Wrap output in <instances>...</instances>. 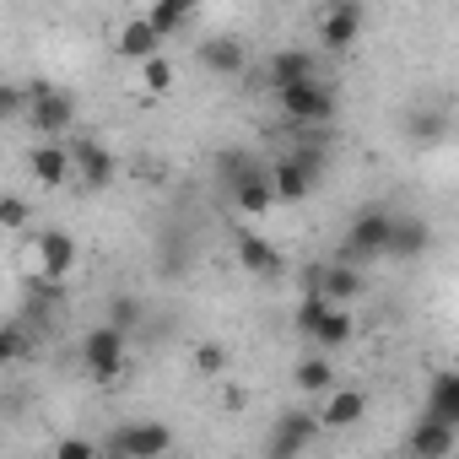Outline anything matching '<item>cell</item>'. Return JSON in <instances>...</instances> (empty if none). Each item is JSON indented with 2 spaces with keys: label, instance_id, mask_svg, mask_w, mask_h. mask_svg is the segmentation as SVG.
I'll use <instances>...</instances> for the list:
<instances>
[{
  "label": "cell",
  "instance_id": "4",
  "mask_svg": "<svg viewBox=\"0 0 459 459\" xmlns=\"http://www.w3.org/2000/svg\"><path fill=\"white\" fill-rule=\"evenodd\" d=\"M276 92H281V114L298 119V125H330L335 119V92L319 76L292 82V87H276Z\"/></svg>",
  "mask_w": 459,
  "mask_h": 459
},
{
  "label": "cell",
  "instance_id": "20",
  "mask_svg": "<svg viewBox=\"0 0 459 459\" xmlns=\"http://www.w3.org/2000/svg\"><path fill=\"white\" fill-rule=\"evenodd\" d=\"M432 249V227L427 221H389V255L394 260H416Z\"/></svg>",
  "mask_w": 459,
  "mask_h": 459
},
{
  "label": "cell",
  "instance_id": "9",
  "mask_svg": "<svg viewBox=\"0 0 459 459\" xmlns=\"http://www.w3.org/2000/svg\"><path fill=\"white\" fill-rule=\"evenodd\" d=\"M357 39H362V6H357V0H330L325 17H319V44H325L330 55H341V49H351Z\"/></svg>",
  "mask_w": 459,
  "mask_h": 459
},
{
  "label": "cell",
  "instance_id": "22",
  "mask_svg": "<svg viewBox=\"0 0 459 459\" xmlns=\"http://www.w3.org/2000/svg\"><path fill=\"white\" fill-rule=\"evenodd\" d=\"M319 71V60L308 55V49H281L276 60H271V82L276 87H292V82H308Z\"/></svg>",
  "mask_w": 459,
  "mask_h": 459
},
{
  "label": "cell",
  "instance_id": "15",
  "mask_svg": "<svg viewBox=\"0 0 459 459\" xmlns=\"http://www.w3.org/2000/svg\"><path fill=\"white\" fill-rule=\"evenodd\" d=\"M459 448V427L454 421H437V416H421L416 432H411V454L416 459H448Z\"/></svg>",
  "mask_w": 459,
  "mask_h": 459
},
{
  "label": "cell",
  "instance_id": "16",
  "mask_svg": "<svg viewBox=\"0 0 459 459\" xmlns=\"http://www.w3.org/2000/svg\"><path fill=\"white\" fill-rule=\"evenodd\" d=\"M319 432H325V427H319L314 411H287V416L276 421V432H271V454H298V448H308Z\"/></svg>",
  "mask_w": 459,
  "mask_h": 459
},
{
  "label": "cell",
  "instance_id": "28",
  "mask_svg": "<svg viewBox=\"0 0 459 459\" xmlns=\"http://www.w3.org/2000/svg\"><path fill=\"white\" fill-rule=\"evenodd\" d=\"M189 362H195V373H200V378H221V373H227V346L205 341V346H195V357H189Z\"/></svg>",
  "mask_w": 459,
  "mask_h": 459
},
{
  "label": "cell",
  "instance_id": "23",
  "mask_svg": "<svg viewBox=\"0 0 459 459\" xmlns=\"http://www.w3.org/2000/svg\"><path fill=\"white\" fill-rule=\"evenodd\" d=\"M292 384H298L303 394H325V389L335 384V368H330V351H314V357H303V362L292 368Z\"/></svg>",
  "mask_w": 459,
  "mask_h": 459
},
{
  "label": "cell",
  "instance_id": "19",
  "mask_svg": "<svg viewBox=\"0 0 459 459\" xmlns=\"http://www.w3.org/2000/svg\"><path fill=\"white\" fill-rule=\"evenodd\" d=\"M238 265L249 271V276H281V249L271 244V238H260V233H238Z\"/></svg>",
  "mask_w": 459,
  "mask_h": 459
},
{
  "label": "cell",
  "instance_id": "31",
  "mask_svg": "<svg viewBox=\"0 0 459 459\" xmlns=\"http://www.w3.org/2000/svg\"><path fill=\"white\" fill-rule=\"evenodd\" d=\"M55 454H60V459H92V454H98V443H87V437H65Z\"/></svg>",
  "mask_w": 459,
  "mask_h": 459
},
{
  "label": "cell",
  "instance_id": "29",
  "mask_svg": "<svg viewBox=\"0 0 459 459\" xmlns=\"http://www.w3.org/2000/svg\"><path fill=\"white\" fill-rule=\"evenodd\" d=\"M108 325L130 335V330L141 325V303H135V298H114V303H108Z\"/></svg>",
  "mask_w": 459,
  "mask_h": 459
},
{
  "label": "cell",
  "instance_id": "25",
  "mask_svg": "<svg viewBox=\"0 0 459 459\" xmlns=\"http://www.w3.org/2000/svg\"><path fill=\"white\" fill-rule=\"evenodd\" d=\"M33 227V200L28 195H0V233H28Z\"/></svg>",
  "mask_w": 459,
  "mask_h": 459
},
{
  "label": "cell",
  "instance_id": "18",
  "mask_svg": "<svg viewBox=\"0 0 459 459\" xmlns=\"http://www.w3.org/2000/svg\"><path fill=\"white\" fill-rule=\"evenodd\" d=\"M351 335H357V319L346 314V303H325V314H319L314 330H308V341H314L319 351H341Z\"/></svg>",
  "mask_w": 459,
  "mask_h": 459
},
{
  "label": "cell",
  "instance_id": "26",
  "mask_svg": "<svg viewBox=\"0 0 459 459\" xmlns=\"http://www.w3.org/2000/svg\"><path fill=\"white\" fill-rule=\"evenodd\" d=\"M173 76H178V65H173L162 49L141 60V87H146V92H168V87H173Z\"/></svg>",
  "mask_w": 459,
  "mask_h": 459
},
{
  "label": "cell",
  "instance_id": "14",
  "mask_svg": "<svg viewBox=\"0 0 459 459\" xmlns=\"http://www.w3.org/2000/svg\"><path fill=\"white\" fill-rule=\"evenodd\" d=\"M308 292H319L325 303H351V298L362 292V265H357V260H335V265H325V271L308 281Z\"/></svg>",
  "mask_w": 459,
  "mask_h": 459
},
{
  "label": "cell",
  "instance_id": "12",
  "mask_svg": "<svg viewBox=\"0 0 459 459\" xmlns=\"http://www.w3.org/2000/svg\"><path fill=\"white\" fill-rule=\"evenodd\" d=\"M28 173H33V184H44V189L71 184V146H65V141L39 135V146L28 152Z\"/></svg>",
  "mask_w": 459,
  "mask_h": 459
},
{
  "label": "cell",
  "instance_id": "2",
  "mask_svg": "<svg viewBox=\"0 0 459 459\" xmlns=\"http://www.w3.org/2000/svg\"><path fill=\"white\" fill-rule=\"evenodd\" d=\"M22 271H28V276H55V281H65V276L76 271V238L60 233V227L33 233L28 249H22Z\"/></svg>",
  "mask_w": 459,
  "mask_h": 459
},
{
  "label": "cell",
  "instance_id": "8",
  "mask_svg": "<svg viewBox=\"0 0 459 459\" xmlns=\"http://www.w3.org/2000/svg\"><path fill=\"white\" fill-rule=\"evenodd\" d=\"M108 448L125 454V459H157V454L173 448V432H168L162 421H130V427H119V432L108 437Z\"/></svg>",
  "mask_w": 459,
  "mask_h": 459
},
{
  "label": "cell",
  "instance_id": "13",
  "mask_svg": "<svg viewBox=\"0 0 459 459\" xmlns=\"http://www.w3.org/2000/svg\"><path fill=\"white\" fill-rule=\"evenodd\" d=\"M271 173V195H276V205L287 200V205H298V200H308L314 195V168L292 152V157H281L276 168H265Z\"/></svg>",
  "mask_w": 459,
  "mask_h": 459
},
{
  "label": "cell",
  "instance_id": "6",
  "mask_svg": "<svg viewBox=\"0 0 459 459\" xmlns=\"http://www.w3.org/2000/svg\"><path fill=\"white\" fill-rule=\"evenodd\" d=\"M65 146H71V178L82 184V189H108L114 184V152L103 146V141H71L65 135Z\"/></svg>",
  "mask_w": 459,
  "mask_h": 459
},
{
  "label": "cell",
  "instance_id": "10",
  "mask_svg": "<svg viewBox=\"0 0 459 459\" xmlns=\"http://www.w3.org/2000/svg\"><path fill=\"white\" fill-rule=\"evenodd\" d=\"M227 173H233V205L244 211V216H265L271 205H276V195H271V173L265 168H255V162H227Z\"/></svg>",
  "mask_w": 459,
  "mask_h": 459
},
{
  "label": "cell",
  "instance_id": "11",
  "mask_svg": "<svg viewBox=\"0 0 459 459\" xmlns=\"http://www.w3.org/2000/svg\"><path fill=\"white\" fill-rule=\"evenodd\" d=\"M195 60H200V71H211V76H244V65H249V49H244V39H233V33H216V39H205L200 49H195Z\"/></svg>",
  "mask_w": 459,
  "mask_h": 459
},
{
  "label": "cell",
  "instance_id": "21",
  "mask_svg": "<svg viewBox=\"0 0 459 459\" xmlns=\"http://www.w3.org/2000/svg\"><path fill=\"white\" fill-rule=\"evenodd\" d=\"M200 6H205V0H152L146 22H152V28H157L162 39H168V33H178V28H184V22H189V17H195Z\"/></svg>",
  "mask_w": 459,
  "mask_h": 459
},
{
  "label": "cell",
  "instance_id": "17",
  "mask_svg": "<svg viewBox=\"0 0 459 459\" xmlns=\"http://www.w3.org/2000/svg\"><path fill=\"white\" fill-rule=\"evenodd\" d=\"M157 49H162V33H157L146 17H130V22L114 33V55H119V60H130V65H141V60H146V55H157Z\"/></svg>",
  "mask_w": 459,
  "mask_h": 459
},
{
  "label": "cell",
  "instance_id": "24",
  "mask_svg": "<svg viewBox=\"0 0 459 459\" xmlns=\"http://www.w3.org/2000/svg\"><path fill=\"white\" fill-rule=\"evenodd\" d=\"M427 416H437V421H454V427H459V373H437V378H432Z\"/></svg>",
  "mask_w": 459,
  "mask_h": 459
},
{
  "label": "cell",
  "instance_id": "30",
  "mask_svg": "<svg viewBox=\"0 0 459 459\" xmlns=\"http://www.w3.org/2000/svg\"><path fill=\"white\" fill-rule=\"evenodd\" d=\"M22 108H28L22 87H12V82H0V125H12V119H22Z\"/></svg>",
  "mask_w": 459,
  "mask_h": 459
},
{
  "label": "cell",
  "instance_id": "7",
  "mask_svg": "<svg viewBox=\"0 0 459 459\" xmlns=\"http://www.w3.org/2000/svg\"><path fill=\"white\" fill-rule=\"evenodd\" d=\"M319 400H325V405H319L314 416H319V427H325V432H351V427L368 416V394H362V389H351V384H330Z\"/></svg>",
  "mask_w": 459,
  "mask_h": 459
},
{
  "label": "cell",
  "instance_id": "5",
  "mask_svg": "<svg viewBox=\"0 0 459 459\" xmlns=\"http://www.w3.org/2000/svg\"><path fill=\"white\" fill-rule=\"evenodd\" d=\"M389 221L394 216H384V211H362L357 221H351V233H346V244H341V260H384L389 255Z\"/></svg>",
  "mask_w": 459,
  "mask_h": 459
},
{
  "label": "cell",
  "instance_id": "3",
  "mask_svg": "<svg viewBox=\"0 0 459 459\" xmlns=\"http://www.w3.org/2000/svg\"><path fill=\"white\" fill-rule=\"evenodd\" d=\"M125 330H114V325H92L87 335H82V368H87V378H98V384H114L119 373H125Z\"/></svg>",
  "mask_w": 459,
  "mask_h": 459
},
{
  "label": "cell",
  "instance_id": "1",
  "mask_svg": "<svg viewBox=\"0 0 459 459\" xmlns=\"http://www.w3.org/2000/svg\"><path fill=\"white\" fill-rule=\"evenodd\" d=\"M22 98H28V108H22L28 130H39V135H49V141H65V135H71V125H76V98H71L65 87L28 82Z\"/></svg>",
  "mask_w": 459,
  "mask_h": 459
},
{
  "label": "cell",
  "instance_id": "27",
  "mask_svg": "<svg viewBox=\"0 0 459 459\" xmlns=\"http://www.w3.org/2000/svg\"><path fill=\"white\" fill-rule=\"evenodd\" d=\"M33 357V335L28 330H0V368H17Z\"/></svg>",
  "mask_w": 459,
  "mask_h": 459
}]
</instances>
